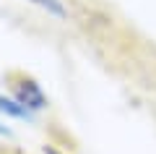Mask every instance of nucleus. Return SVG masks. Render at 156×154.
<instances>
[{
    "mask_svg": "<svg viewBox=\"0 0 156 154\" xmlns=\"http://www.w3.org/2000/svg\"><path fill=\"white\" fill-rule=\"evenodd\" d=\"M8 86L13 92V99H18L26 110L39 112L47 107V94L42 92V86L37 84V78H31L29 73L21 71H11L8 73Z\"/></svg>",
    "mask_w": 156,
    "mask_h": 154,
    "instance_id": "nucleus-1",
    "label": "nucleus"
},
{
    "mask_svg": "<svg viewBox=\"0 0 156 154\" xmlns=\"http://www.w3.org/2000/svg\"><path fill=\"white\" fill-rule=\"evenodd\" d=\"M0 115H8V118H16V120H31L34 112L26 110V107L13 97H5V94H0Z\"/></svg>",
    "mask_w": 156,
    "mask_h": 154,
    "instance_id": "nucleus-2",
    "label": "nucleus"
},
{
    "mask_svg": "<svg viewBox=\"0 0 156 154\" xmlns=\"http://www.w3.org/2000/svg\"><path fill=\"white\" fill-rule=\"evenodd\" d=\"M29 3L39 6L42 11H47V13H50V16H57V18H65V16H68L65 6H62V0H29Z\"/></svg>",
    "mask_w": 156,
    "mask_h": 154,
    "instance_id": "nucleus-3",
    "label": "nucleus"
},
{
    "mask_svg": "<svg viewBox=\"0 0 156 154\" xmlns=\"http://www.w3.org/2000/svg\"><path fill=\"white\" fill-rule=\"evenodd\" d=\"M44 154H62V152H57L52 144H47V146H44Z\"/></svg>",
    "mask_w": 156,
    "mask_h": 154,
    "instance_id": "nucleus-4",
    "label": "nucleus"
},
{
    "mask_svg": "<svg viewBox=\"0 0 156 154\" xmlns=\"http://www.w3.org/2000/svg\"><path fill=\"white\" fill-rule=\"evenodd\" d=\"M5 154H21V152H5Z\"/></svg>",
    "mask_w": 156,
    "mask_h": 154,
    "instance_id": "nucleus-5",
    "label": "nucleus"
}]
</instances>
